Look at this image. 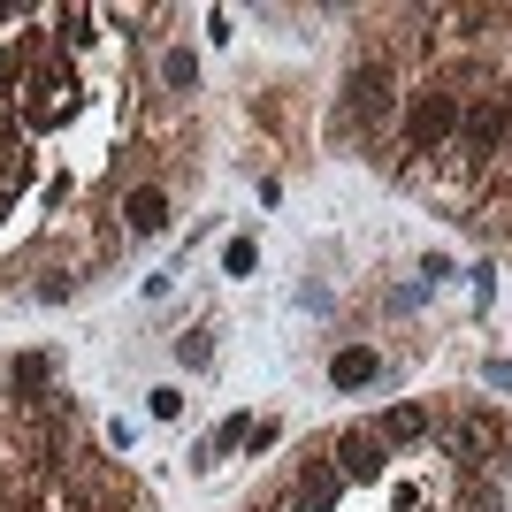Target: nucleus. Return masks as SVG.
Masks as SVG:
<instances>
[{"label":"nucleus","mask_w":512,"mask_h":512,"mask_svg":"<svg viewBox=\"0 0 512 512\" xmlns=\"http://www.w3.org/2000/svg\"><path fill=\"white\" fill-rule=\"evenodd\" d=\"M451 138H459V92L451 85H421L413 107H406V146L436 153V146H451Z\"/></svg>","instance_id":"nucleus-1"},{"label":"nucleus","mask_w":512,"mask_h":512,"mask_svg":"<svg viewBox=\"0 0 512 512\" xmlns=\"http://www.w3.org/2000/svg\"><path fill=\"white\" fill-rule=\"evenodd\" d=\"M390 115H398L390 77H383V69H352V77H344V123L375 130V123H390Z\"/></svg>","instance_id":"nucleus-2"},{"label":"nucleus","mask_w":512,"mask_h":512,"mask_svg":"<svg viewBox=\"0 0 512 512\" xmlns=\"http://www.w3.org/2000/svg\"><path fill=\"white\" fill-rule=\"evenodd\" d=\"M169 214H176L169 184H130V192H123V230L130 237H161V230H169Z\"/></svg>","instance_id":"nucleus-3"},{"label":"nucleus","mask_w":512,"mask_h":512,"mask_svg":"<svg viewBox=\"0 0 512 512\" xmlns=\"http://www.w3.org/2000/svg\"><path fill=\"white\" fill-rule=\"evenodd\" d=\"M337 474H344V482H375V474H383L375 428H344V436H337Z\"/></svg>","instance_id":"nucleus-4"},{"label":"nucleus","mask_w":512,"mask_h":512,"mask_svg":"<svg viewBox=\"0 0 512 512\" xmlns=\"http://www.w3.org/2000/svg\"><path fill=\"white\" fill-rule=\"evenodd\" d=\"M383 375V352L375 344H337V360H329V390H367Z\"/></svg>","instance_id":"nucleus-5"},{"label":"nucleus","mask_w":512,"mask_h":512,"mask_svg":"<svg viewBox=\"0 0 512 512\" xmlns=\"http://www.w3.org/2000/svg\"><path fill=\"white\" fill-rule=\"evenodd\" d=\"M299 497H306L314 512H329V505L344 497V474L329 467V459H306V467H299Z\"/></svg>","instance_id":"nucleus-6"},{"label":"nucleus","mask_w":512,"mask_h":512,"mask_svg":"<svg viewBox=\"0 0 512 512\" xmlns=\"http://www.w3.org/2000/svg\"><path fill=\"white\" fill-rule=\"evenodd\" d=\"M451 451H459L467 467H482V459L497 451V428H490V413H467V421L451 428Z\"/></svg>","instance_id":"nucleus-7"},{"label":"nucleus","mask_w":512,"mask_h":512,"mask_svg":"<svg viewBox=\"0 0 512 512\" xmlns=\"http://www.w3.org/2000/svg\"><path fill=\"white\" fill-rule=\"evenodd\" d=\"M428 436V406H390L375 421V444H421Z\"/></svg>","instance_id":"nucleus-8"},{"label":"nucleus","mask_w":512,"mask_h":512,"mask_svg":"<svg viewBox=\"0 0 512 512\" xmlns=\"http://www.w3.org/2000/svg\"><path fill=\"white\" fill-rule=\"evenodd\" d=\"M161 85L169 92H199V54L192 46H169V54H161Z\"/></svg>","instance_id":"nucleus-9"},{"label":"nucleus","mask_w":512,"mask_h":512,"mask_svg":"<svg viewBox=\"0 0 512 512\" xmlns=\"http://www.w3.org/2000/svg\"><path fill=\"white\" fill-rule=\"evenodd\" d=\"M46 375H54V360H46V352H23V360L8 367V390H23V398H46Z\"/></svg>","instance_id":"nucleus-10"},{"label":"nucleus","mask_w":512,"mask_h":512,"mask_svg":"<svg viewBox=\"0 0 512 512\" xmlns=\"http://www.w3.org/2000/svg\"><path fill=\"white\" fill-rule=\"evenodd\" d=\"M222 276H237V283L260 276V245L253 237H230V245H222Z\"/></svg>","instance_id":"nucleus-11"},{"label":"nucleus","mask_w":512,"mask_h":512,"mask_svg":"<svg viewBox=\"0 0 512 512\" xmlns=\"http://www.w3.org/2000/svg\"><path fill=\"white\" fill-rule=\"evenodd\" d=\"M62 39L69 46H92V39H100V16H92V8H69V16H62Z\"/></svg>","instance_id":"nucleus-12"},{"label":"nucleus","mask_w":512,"mask_h":512,"mask_svg":"<svg viewBox=\"0 0 512 512\" xmlns=\"http://www.w3.org/2000/svg\"><path fill=\"white\" fill-rule=\"evenodd\" d=\"M176 360H184V367H207V360H214L207 329H184V337H176Z\"/></svg>","instance_id":"nucleus-13"},{"label":"nucleus","mask_w":512,"mask_h":512,"mask_svg":"<svg viewBox=\"0 0 512 512\" xmlns=\"http://www.w3.org/2000/svg\"><path fill=\"white\" fill-rule=\"evenodd\" d=\"M146 398H153V421H176V413H184V390H176V383L146 390Z\"/></svg>","instance_id":"nucleus-14"},{"label":"nucleus","mask_w":512,"mask_h":512,"mask_svg":"<svg viewBox=\"0 0 512 512\" xmlns=\"http://www.w3.org/2000/svg\"><path fill=\"white\" fill-rule=\"evenodd\" d=\"M482 390H497V398H505V390H512V360H482Z\"/></svg>","instance_id":"nucleus-15"},{"label":"nucleus","mask_w":512,"mask_h":512,"mask_svg":"<svg viewBox=\"0 0 512 512\" xmlns=\"http://www.w3.org/2000/svg\"><path fill=\"white\" fill-rule=\"evenodd\" d=\"M69 291H77V276H46V283H39V299H46V306H62Z\"/></svg>","instance_id":"nucleus-16"},{"label":"nucleus","mask_w":512,"mask_h":512,"mask_svg":"<svg viewBox=\"0 0 512 512\" xmlns=\"http://www.w3.org/2000/svg\"><path fill=\"white\" fill-rule=\"evenodd\" d=\"M0 390H8V375H0Z\"/></svg>","instance_id":"nucleus-17"}]
</instances>
